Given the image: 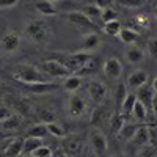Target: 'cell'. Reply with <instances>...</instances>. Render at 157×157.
Instances as JSON below:
<instances>
[{
  "label": "cell",
  "instance_id": "1",
  "mask_svg": "<svg viewBox=\"0 0 157 157\" xmlns=\"http://www.w3.org/2000/svg\"><path fill=\"white\" fill-rule=\"evenodd\" d=\"M93 57L90 54V52H74V54H66V52H60V55H57L54 52V57L57 61H60L64 68H66L69 71V74H77L78 71H80V68L83 66V64Z\"/></svg>",
  "mask_w": 157,
  "mask_h": 157
},
{
  "label": "cell",
  "instance_id": "2",
  "mask_svg": "<svg viewBox=\"0 0 157 157\" xmlns=\"http://www.w3.org/2000/svg\"><path fill=\"white\" fill-rule=\"evenodd\" d=\"M24 35H25V38H29L32 43L46 44L50 39V27L44 21H30L25 25Z\"/></svg>",
  "mask_w": 157,
  "mask_h": 157
},
{
  "label": "cell",
  "instance_id": "3",
  "mask_svg": "<svg viewBox=\"0 0 157 157\" xmlns=\"http://www.w3.org/2000/svg\"><path fill=\"white\" fill-rule=\"evenodd\" d=\"M14 80L21 82L22 85L27 83H38V82H47L44 74L39 71L38 68L32 66V64H17V68L14 69Z\"/></svg>",
  "mask_w": 157,
  "mask_h": 157
},
{
  "label": "cell",
  "instance_id": "4",
  "mask_svg": "<svg viewBox=\"0 0 157 157\" xmlns=\"http://www.w3.org/2000/svg\"><path fill=\"white\" fill-rule=\"evenodd\" d=\"M88 143H90V148L93 149V152L98 157H105L107 155L109 143H107L105 135H104L99 129L94 127L93 130H90V134H88Z\"/></svg>",
  "mask_w": 157,
  "mask_h": 157
},
{
  "label": "cell",
  "instance_id": "5",
  "mask_svg": "<svg viewBox=\"0 0 157 157\" xmlns=\"http://www.w3.org/2000/svg\"><path fill=\"white\" fill-rule=\"evenodd\" d=\"M83 148V137L82 135H77V134H72V135H66L63 137V141H61V151L66 154L68 157H75L80 154Z\"/></svg>",
  "mask_w": 157,
  "mask_h": 157
},
{
  "label": "cell",
  "instance_id": "6",
  "mask_svg": "<svg viewBox=\"0 0 157 157\" xmlns=\"http://www.w3.org/2000/svg\"><path fill=\"white\" fill-rule=\"evenodd\" d=\"M112 113H113V110H112L110 105H107V102L98 104L96 110L93 112V115H91V124H93L96 129L105 126V124L109 123V120H110Z\"/></svg>",
  "mask_w": 157,
  "mask_h": 157
},
{
  "label": "cell",
  "instance_id": "7",
  "mask_svg": "<svg viewBox=\"0 0 157 157\" xmlns=\"http://www.w3.org/2000/svg\"><path fill=\"white\" fill-rule=\"evenodd\" d=\"M137 101L141 102L146 109H155V83H152V86H149L148 83H145L143 86L138 88V94H137Z\"/></svg>",
  "mask_w": 157,
  "mask_h": 157
},
{
  "label": "cell",
  "instance_id": "8",
  "mask_svg": "<svg viewBox=\"0 0 157 157\" xmlns=\"http://www.w3.org/2000/svg\"><path fill=\"white\" fill-rule=\"evenodd\" d=\"M66 17L71 24L77 25V27H80V29H90V30H96L98 29V25L91 21L90 17H86L82 11H71V13H66Z\"/></svg>",
  "mask_w": 157,
  "mask_h": 157
},
{
  "label": "cell",
  "instance_id": "9",
  "mask_svg": "<svg viewBox=\"0 0 157 157\" xmlns=\"http://www.w3.org/2000/svg\"><path fill=\"white\" fill-rule=\"evenodd\" d=\"M86 90H88L90 99L93 101L94 104L104 102V99H105V96H107V88H105V85H104L102 82H99V80H91V82L86 85Z\"/></svg>",
  "mask_w": 157,
  "mask_h": 157
},
{
  "label": "cell",
  "instance_id": "10",
  "mask_svg": "<svg viewBox=\"0 0 157 157\" xmlns=\"http://www.w3.org/2000/svg\"><path fill=\"white\" fill-rule=\"evenodd\" d=\"M102 69H104V74H105L109 78H120L121 74H123V64L118 58L112 57V58H107L105 61H104Z\"/></svg>",
  "mask_w": 157,
  "mask_h": 157
},
{
  "label": "cell",
  "instance_id": "11",
  "mask_svg": "<svg viewBox=\"0 0 157 157\" xmlns=\"http://www.w3.org/2000/svg\"><path fill=\"white\" fill-rule=\"evenodd\" d=\"M44 69L50 77H68L71 75L69 71L63 66L60 61H57L55 58H49L44 61Z\"/></svg>",
  "mask_w": 157,
  "mask_h": 157
},
{
  "label": "cell",
  "instance_id": "12",
  "mask_svg": "<svg viewBox=\"0 0 157 157\" xmlns=\"http://www.w3.org/2000/svg\"><path fill=\"white\" fill-rule=\"evenodd\" d=\"M149 80V74L143 69H135L134 72H130V75L127 77V86L132 90H138L140 86H143L145 83H148Z\"/></svg>",
  "mask_w": 157,
  "mask_h": 157
},
{
  "label": "cell",
  "instance_id": "13",
  "mask_svg": "<svg viewBox=\"0 0 157 157\" xmlns=\"http://www.w3.org/2000/svg\"><path fill=\"white\" fill-rule=\"evenodd\" d=\"M86 110V102L82 96L78 94H72L69 98V102H68V112L71 116H80L83 115Z\"/></svg>",
  "mask_w": 157,
  "mask_h": 157
},
{
  "label": "cell",
  "instance_id": "14",
  "mask_svg": "<svg viewBox=\"0 0 157 157\" xmlns=\"http://www.w3.org/2000/svg\"><path fill=\"white\" fill-rule=\"evenodd\" d=\"M130 141L134 143L135 146H148L151 143V132H149V127L148 126H138V129L135 130L134 137L130 138Z\"/></svg>",
  "mask_w": 157,
  "mask_h": 157
},
{
  "label": "cell",
  "instance_id": "15",
  "mask_svg": "<svg viewBox=\"0 0 157 157\" xmlns=\"http://www.w3.org/2000/svg\"><path fill=\"white\" fill-rule=\"evenodd\" d=\"M25 90L32 91L35 94H46V93H52L60 88V85L57 83H52V82H38V83H27V85H22Z\"/></svg>",
  "mask_w": 157,
  "mask_h": 157
},
{
  "label": "cell",
  "instance_id": "16",
  "mask_svg": "<svg viewBox=\"0 0 157 157\" xmlns=\"http://www.w3.org/2000/svg\"><path fill=\"white\" fill-rule=\"evenodd\" d=\"M0 46H2V49L5 52H10L11 54V52H14V50L19 49L21 39H19V36L16 33H6L2 39H0Z\"/></svg>",
  "mask_w": 157,
  "mask_h": 157
},
{
  "label": "cell",
  "instance_id": "17",
  "mask_svg": "<svg viewBox=\"0 0 157 157\" xmlns=\"http://www.w3.org/2000/svg\"><path fill=\"white\" fill-rule=\"evenodd\" d=\"M22 145H24V138H14L11 140L6 148L3 149L6 157H21L22 155Z\"/></svg>",
  "mask_w": 157,
  "mask_h": 157
},
{
  "label": "cell",
  "instance_id": "18",
  "mask_svg": "<svg viewBox=\"0 0 157 157\" xmlns=\"http://www.w3.org/2000/svg\"><path fill=\"white\" fill-rule=\"evenodd\" d=\"M126 60L130 63V64H140L143 60H145V52L141 49L132 46L126 50Z\"/></svg>",
  "mask_w": 157,
  "mask_h": 157
},
{
  "label": "cell",
  "instance_id": "19",
  "mask_svg": "<svg viewBox=\"0 0 157 157\" xmlns=\"http://www.w3.org/2000/svg\"><path fill=\"white\" fill-rule=\"evenodd\" d=\"M99 44H101L99 35H98L96 32H90V33H86V35L83 36V47H82V50H83V52H90V50L96 49Z\"/></svg>",
  "mask_w": 157,
  "mask_h": 157
},
{
  "label": "cell",
  "instance_id": "20",
  "mask_svg": "<svg viewBox=\"0 0 157 157\" xmlns=\"http://www.w3.org/2000/svg\"><path fill=\"white\" fill-rule=\"evenodd\" d=\"M124 123H126V121H124V116H123L120 112H113L112 116H110V120H109V123H107V126H109V129H110L112 134H118Z\"/></svg>",
  "mask_w": 157,
  "mask_h": 157
},
{
  "label": "cell",
  "instance_id": "21",
  "mask_svg": "<svg viewBox=\"0 0 157 157\" xmlns=\"http://www.w3.org/2000/svg\"><path fill=\"white\" fill-rule=\"evenodd\" d=\"M98 72V61L93 58V57H91L85 64H83V66L80 68V71H78L77 74H74V75H78V77H90V75H94Z\"/></svg>",
  "mask_w": 157,
  "mask_h": 157
},
{
  "label": "cell",
  "instance_id": "22",
  "mask_svg": "<svg viewBox=\"0 0 157 157\" xmlns=\"http://www.w3.org/2000/svg\"><path fill=\"white\" fill-rule=\"evenodd\" d=\"M43 145V138H33V137H25L24 145H22V152L25 155H30L38 146Z\"/></svg>",
  "mask_w": 157,
  "mask_h": 157
},
{
  "label": "cell",
  "instance_id": "23",
  "mask_svg": "<svg viewBox=\"0 0 157 157\" xmlns=\"http://www.w3.org/2000/svg\"><path fill=\"white\" fill-rule=\"evenodd\" d=\"M118 38L121 39V41L124 43V44H127V46H132V44H135L137 41H138V33L137 32H134V30H130V29H121V32H120V35H118Z\"/></svg>",
  "mask_w": 157,
  "mask_h": 157
},
{
  "label": "cell",
  "instance_id": "24",
  "mask_svg": "<svg viewBox=\"0 0 157 157\" xmlns=\"http://www.w3.org/2000/svg\"><path fill=\"white\" fill-rule=\"evenodd\" d=\"M36 10L41 13L43 16H54L58 13L57 6L54 3H49L46 0H41V2H36Z\"/></svg>",
  "mask_w": 157,
  "mask_h": 157
},
{
  "label": "cell",
  "instance_id": "25",
  "mask_svg": "<svg viewBox=\"0 0 157 157\" xmlns=\"http://www.w3.org/2000/svg\"><path fill=\"white\" fill-rule=\"evenodd\" d=\"M138 129V124H134V123H124L123 124V127L120 129V132H118L116 135L120 137V138H123V140H130L134 137V134H135V130Z\"/></svg>",
  "mask_w": 157,
  "mask_h": 157
},
{
  "label": "cell",
  "instance_id": "26",
  "mask_svg": "<svg viewBox=\"0 0 157 157\" xmlns=\"http://www.w3.org/2000/svg\"><path fill=\"white\" fill-rule=\"evenodd\" d=\"M80 86H82L80 77H78V75H74V74L68 75V77H66V80H64V83H63V88L66 90V91H71V93L77 91Z\"/></svg>",
  "mask_w": 157,
  "mask_h": 157
},
{
  "label": "cell",
  "instance_id": "27",
  "mask_svg": "<svg viewBox=\"0 0 157 157\" xmlns=\"http://www.w3.org/2000/svg\"><path fill=\"white\" fill-rule=\"evenodd\" d=\"M130 115H132L135 120H138V121H145V120H148V109L143 105L141 102L135 101V104H134V107H132V112H130Z\"/></svg>",
  "mask_w": 157,
  "mask_h": 157
},
{
  "label": "cell",
  "instance_id": "28",
  "mask_svg": "<svg viewBox=\"0 0 157 157\" xmlns=\"http://www.w3.org/2000/svg\"><path fill=\"white\" fill-rule=\"evenodd\" d=\"M121 29H123V25H121V22L118 19L104 24V32H105L109 36H118L120 32H121Z\"/></svg>",
  "mask_w": 157,
  "mask_h": 157
},
{
  "label": "cell",
  "instance_id": "29",
  "mask_svg": "<svg viewBox=\"0 0 157 157\" xmlns=\"http://www.w3.org/2000/svg\"><path fill=\"white\" fill-rule=\"evenodd\" d=\"M21 123L22 121H21V118L17 115H10L5 121L0 123V126H2L5 130H16V129H19Z\"/></svg>",
  "mask_w": 157,
  "mask_h": 157
},
{
  "label": "cell",
  "instance_id": "30",
  "mask_svg": "<svg viewBox=\"0 0 157 157\" xmlns=\"http://www.w3.org/2000/svg\"><path fill=\"white\" fill-rule=\"evenodd\" d=\"M47 134V127L46 124H35L33 127H30L27 130V134H25V137H33V138H44V135Z\"/></svg>",
  "mask_w": 157,
  "mask_h": 157
},
{
  "label": "cell",
  "instance_id": "31",
  "mask_svg": "<svg viewBox=\"0 0 157 157\" xmlns=\"http://www.w3.org/2000/svg\"><path fill=\"white\" fill-rule=\"evenodd\" d=\"M135 101H137V98H135V94H127L126 96V99L123 101V104H121V107H120V113L121 115H130V112H132V107H134V104H135Z\"/></svg>",
  "mask_w": 157,
  "mask_h": 157
},
{
  "label": "cell",
  "instance_id": "32",
  "mask_svg": "<svg viewBox=\"0 0 157 157\" xmlns=\"http://www.w3.org/2000/svg\"><path fill=\"white\" fill-rule=\"evenodd\" d=\"M38 116L39 120L43 121V124H49V123H54L55 121V112L52 109H39L38 110Z\"/></svg>",
  "mask_w": 157,
  "mask_h": 157
},
{
  "label": "cell",
  "instance_id": "33",
  "mask_svg": "<svg viewBox=\"0 0 157 157\" xmlns=\"http://www.w3.org/2000/svg\"><path fill=\"white\" fill-rule=\"evenodd\" d=\"M46 127H47V132H50L52 135H55V137H58V138L66 137V130H64V127H63L61 124L55 123V121L46 124Z\"/></svg>",
  "mask_w": 157,
  "mask_h": 157
},
{
  "label": "cell",
  "instance_id": "34",
  "mask_svg": "<svg viewBox=\"0 0 157 157\" xmlns=\"http://www.w3.org/2000/svg\"><path fill=\"white\" fill-rule=\"evenodd\" d=\"M82 13H83V14H85L86 17H90L91 21H93V19H99V17H101L102 10H101L99 6H96L94 3H91V5L85 6V8L82 10Z\"/></svg>",
  "mask_w": 157,
  "mask_h": 157
},
{
  "label": "cell",
  "instance_id": "35",
  "mask_svg": "<svg viewBox=\"0 0 157 157\" xmlns=\"http://www.w3.org/2000/svg\"><path fill=\"white\" fill-rule=\"evenodd\" d=\"M129 93H127V86L126 85H123V83H120L116 86V93H115V102H116V107L120 109L121 107V104H123V101L126 99V96H127Z\"/></svg>",
  "mask_w": 157,
  "mask_h": 157
},
{
  "label": "cell",
  "instance_id": "36",
  "mask_svg": "<svg viewBox=\"0 0 157 157\" xmlns=\"http://www.w3.org/2000/svg\"><path fill=\"white\" fill-rule=\"evenodd\" d=\"M52 154H54V152H52V149H50L49 146L41 145V146H38L30 155H32V157H50Z\"/></svg>",
  "mask_w": 157,
  "mask_h": 157
},
{
  "label": "cell",
  "instance_id": "37",
  "mask_svg": "<svg viewBox=\"0 0 157 157\" xmlns=\"http://www.w3.org/2000/svg\"><path fill=\"white\" fill-rule=\"evenodd\" d=\"M120 3L126 8H141L148 3V0H120Z\"/></svg>",
  "mask_w": 157,
  "mask_h": 157
},
{
  "label": "cell",
  "instance_id": "38",
  "mask_svg": "<svg viewBox=\"0 0 157 157\" xmlns=\"http://www.w3.org/2000/svg\"><path fill=\"white\" fill-rule=\"evenodd\" d=\"M104 24L105 22H110V21H115L116 19V11L112 10V8H105V10H102L101 13V17H99Z\"/></svg>",
  "mask_w": 157,
  "mask_h": 157
},
{
  "label": "cell",
  "instance_id": "39",
  "mask_svg": "<svg viewBox=\"0 0 157 157\" xmlns=\"http://www.w3.org/2000/svg\"><path fill=\"white\" fill-rule=\"evenodd\" d=\"M146 49H148V54L151 57H155V54H157V43H155V39H149L148 44H146Z\"/></svg>",
  "mask_w": 157,
  "mask_h": 157
},
{
  "label": "cell",
  "instance_id": "40",
  "mask_svg": "<svg viewBox=\"0 0 157 157\" xmlns=\"http://www.w3.org/2000/svg\"><path fill=\"white\" fill-rule=\"evenodd\" d=\"M113 0H94V5L99 6L101 10H105V8H110Z\"/></svg>",
  "mask_w": 157,
  "mask_h": 157
},
{
  "label": "cell",
  "instance_id": "41",
  "mask_svg": "<svg viewBox=\"0 0 157 157\" xmlns=\"http://www.w3.org/2000/svg\"><path fill=\"white\" fill-rule=\"evenodd\" d=\"M19 0H0V8H11L14 6Z\"/></svg>",
  "mask_w": 157,
  "mask_h": 157
},
{
  "label": "cell",
  "instance_id": "42",
  "mask_svg": "<svg viewBox=\"0 0 157 157\" xmlns=\"http://www.w3.org/2000/svg\"><path fill=\"white\" fill-rule=\"evenodd\" d=\"M11 115V112L6 109V107H0V123H2V121H5L6 120V118Z\"/></svg>",
  "mask_w": 157,
  "mask_h": 157
},
{
  "label": "cell",
  "instance_id": "43",
  "mask_svg": "<svg viewBox=\"0 0 157 157\" xmlns=\"http://www.w3.org/2000/svg\"><path fill=\"white\" fill-rule=\"evenodd\" d=\"M140 157H154V148H148V149H145V151L140 154Z\"/></svg>",
  "mask_w": 157,
  "mask_h": 157
},
{
  "label": "cell",
  "instance_id": "44",
  "mask_svg": "<svg viewBox=\"0 0 157 157\" xmlns=\"http://www.w3.org/2000/svg\"><path fill=\"white\" fill-rule=\"evenodd\" d=\"M46 2H49V3H57V2H60V0H46Z\"/></svg>",
  "mask_w": 157,
  "mask_h": 157
},
{
  "label": "cell",
  "instance_id": "45",
  "mask_svg": "<svg viewBox=\"0 0 157 157\" xmlns=\"http://www.w3.org/2000/svg\"><path fill=\"white\" fill-rule=\"evenodd\" d=\"M50 157H60V152H54V154H52Z\"/></svg>",
  "mask_w": 157,
  "mask_h": 157
},
{
  "label": "cell",
  "instance_id": "46",
  "mask_svg": "<svg viewBox=\"0 0 157 157\" xmlns=\"http://www.w3.org/2000/svg\"><path fill=\"white\" fill-rule=\"evenodd\" d=\"M3 138H5V134H3V132H0V141H2Z\"/></svg>",
  "mask_w": 157,
  "mask_h": 157
},
{
  "label": "cell",
  "instance_id": "47",
  "mask_svg": "<svg viewBox=\"0 0 157 157\" xmlns=\"http://www.w3.org/2000/svg\"><path fill=\"white\" fill-rule=\"evenodd\" d=\"M112 157H126V155H123V154H115V155H112Z\"/></svg>",
  "mask_w": 157,
  "mask_h": 157
},
{
  "label": "cell",
  "instance_id": "48",
  "mask_svg": "<svg viewBox=\"0 0 157 157\" xmlns=\"http://www.w3.org/2000/svg\"><path fill=\"white\" fill-rule=\"evenodd\" d=\"M60 157H68V155H66V154H64L63 151H60Z\"/></svg>",
  "mask_w": 157,
  "mask_h": 157
},
{
  "label": "cell",
  "instance_id": "49",
  "mask_svg": "<svg viewBox=\"0 0 157 157\" xmlns=\"http://www.w3.org/2000/svg\"><path fill=\"white\" fill-rule=\"evenodd\" d=\"M0 157H6V155H5V152H3V151H0Z\"/></svg>",
  "mask_w": 157,
  "mask_h": 157
},
{
  "label": "cell",
  "instance_id": "50",
  "mask_svg": "<svg viewBox=\"0 0 157 157\" xmlns=\"http://www.w3.org/2000/svg\"><path fill=\"white\" fill-rule=\"evenodd\" d=\"M27 157H32V155H27Z\"/></svg>",
  "mask_w": 157,
  "mask_h": 157
}]
</instances>
